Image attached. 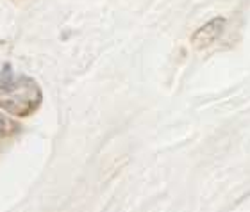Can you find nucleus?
<instances>
[{
  "label": "nucleus",
  "instance_id": "obj_1",
  "mask_svg": "<svg viewBox=\"0 0 250 212\" xmlns=\"http://www.w3.org/2000/svg\"><path fill=\"white\" fill-rule=\"evenodd\" d=\"M42 89L27 75L5 68L0 75V109L15 116H29L42 104Z\"/></svg>",
  "mask_w": 250,
  "mask_h": 212
}]
</instances>
